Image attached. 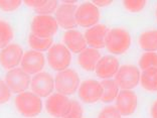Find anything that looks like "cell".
I'll return each mask as SVG.
<instances>
[{
    "label": "cell",
    "instance_id": "83f0119b",
    "mask_svg": "<svg viewBox=\"0 0 157 118\" xmlns=\"http://www.w3.org/2000/svg\"><path fill=\"white\" fill-rule=\"evenodd\" d=\"M22 4L20 0H0V9L6 12L15 11Z\"/></svg>",
    "mask_w": 157,
    "mask_h": 118
},
{
    "label": "cell",
    "instance_id": "7402d4cb",
    "mask_svg": "<svg viewBox=\"0 0 157 118\" xmlns=\"http://www.w3.org/2000/svg\"><path fill=\"white\" fill-rule=\"evenodd\" d=\"M140 83L145 90L157 92V68L143 71L140 76Z\"/></svg>",
    "mask_w": 157,
    "mask_h": 118
},
{
    "label": "cell",
    "instance_id": "836d02e7",
    "mask_svg": "<svg viewBox=\"0 0 157 118\" xmlns=\"http://www.w3.org/2000/svg\"><path fill=\"white\" fill-rule=\"evenodd\" d=\"M156 18H157V9H156Z\"/></svg>",
    "mask_w": 157,
    "mask_h": 118
},
{
    "label": "cell",
    "instance_id": "44dd1931",
    "mask_svg": "<svg viewBox=\"0 0 157 118\" xmlns=\"http://www.w3.org/2000/svg\"><path fill=\"white\" fill-rule=\"evenodd\" d=\"M139 45L145 52L157 51V30H146L139 37Z\"/></svg>",
    "mask_w": 157,
    "mask_h": 118
},
{
    "label": "cell",
    "instance_id": "8992f818",
    "mask_svg": "<svg viewBox=\"0 0 157 118\" xmlns=\"http://www.w3.org/2000/svg\"><path fill=\"white\" fill-rule=\"evenodd\" d=\"M140 70L134 65L120 66L115 75V82L121 90H132L140 83Z\"/></svg>",
    "mask_w": 157,
    "mask_h": 118
},
{
    "label": "cell",
    "instance_id": "5bb4252c",
    "mask_svg": "<svg viewBox=\"0 0 157 118\" xmlns=\"http://www.w3.org/2000/svg\"><path fill=\"white\" fill-rule=\"evenodd\" d=\"M44 65L45 59L44 53L33 49L24 53L20 63L21 69L28 75H36L40 73Z\"/></svg>",
    "mask_w": 157,
    "mask_h": 118
},
{
    "label": "cell",
    "instance_id": "30bf717a",
    "mask_svg": "<svg viewBox=\"0 0 157 118\" xmlns=\"http://www.w3.org/2000/svg\"><path fill=\"white\" fill-rule=\"evenodd\" d=\"M30 89L38 97H48L55 90V78L46 72L38 73L31 79Z\"/></svg>",
    "mask_w": 157,
    "mask_h": 118
},
{
    "label": "cell",
    "instance_id": "ac0fdd59",
    "mask_svg": "<svg viewBox=\"0 0 157 118\" xmlns=\"http://www.w3.org/2000/svg\"><path fill=\"white\" fill-rule=\"evenodd\" d=\"M63 42L71 53H80L87 49V41L84 34L77 30H67L63 34Z\"/></svg>",
    "mask_w": 157,
    "mask_h": 118
},
{
    "label": "cell",
    "instance_id": "9a60e30c",
    "mask_svg": "<svg viewBox=\"0 0 157 118\" xmlns=\"http://www.w3.org/2000/svg\"><path fill=\"white\" fill-rule=\"evenodd\" d=\"M138 98L132 90H121L116 98V108L121 116L132 115L137 109Z\"/></svg>",
    "mask_w": 157,
    "mask_h": 118
},
{
    "label": "cell",
    "instance_id": "484cf974",
    "mask_svg": "<svg viewBox=\"0 0 157 118\" xmlns=\"http://www.w3.org/2000/svg\"><path fill=\"white\" fill-rule=\"evenodd\" d=\"M146 4H147V2L145 0H126L123 2V5L126 10L133 13L142 11L145 8Z\"/></svg>",
    "mask_w": 157,
    "mask_h": 118
},
{
    "label": "cell",
    "instance_id": "9c48e42d",
    "mask_svg": "<svg viewBox=\"0 0 157 118\" xmlns=\"http://www.w3.org/2000/svg\"><path fill=\"white\" fill-rule=\"evenodd\" d=\"M100 20V11L97 6L92 2H86L77 7L76 21L82 27L90 28L97 26Z\"/></svg>",
    "mask_w": 157,
    "mask_h": 118
},
{
    "label": "cell",
    "instance_id": "4fadbf2b",
    "mask_svg": "<svg viewBox=\"0 0 157 118\" xmlns=\"http://www.w3.org/2000/svg\"><path fill=\"white\" fill-rule=\"evenodd\" d=\"M77 7L78 6L76 4H69L66 2H63L62 4L59 5L58 9L55 12V18L59 26L67 30H75L78 26L76 21Z\"/></svg>",
    "mask_w": 157,
    "mask_h": 118
},
{
    "label": "cell",
    "instance_id": "e0dca14e",
    "mask_svg": "<svg viewBox=\"0 0 157 118\" xmlns=\"http://www.w3.org/2000/svg\"><path fill=\"white\" fill-rule=\"evenodd\" d=\"M108 27L104 24H97L86 30L84 37L89 48L100 49L105 48V39L108 33Z\"/></svg>",
    "mask_w": 157,
    "mask_h": 118
},
{
    "label": "cell",
    "instance_id": "e575fe53",
    "mask_svg": "<svg viewBox=\"0 0 157 118\" xmlns=\"http://www.w3.org/2000/svg\"><path fill=\"white\" fill-rule=\"evenodd\" d=\"M0 49H1V48H0Z\"/></svg>",
    "mask_w": 157,
    "mask_h": 118
},
{
    "label": "cell",
    "instance_id": "8fae6325",
    "mask_svg": "<svg viewBox=\"0 0 157 118\" xmlns=\"http://www.w3.org/2000/svg\"><path fill=\"white\" fill-rule=\"evenodd\" d=\"M78 93L82 101L88 104H93L101 100L103 95V86L101 82L90 79L81 83L78 89Z\"/></svg>",
    "mask_w": 157,
    "mask_h": 118
},
{
    "label": "cell",
    "instance_id": "2e32d148",
    "mask_svg": "<svg viewBox=\"0 0 157 118\" xmlns=\"http://www.w3.org/2000/svg\"><path fill=\"white\" fill-rule=\"evenodd\" d=\"M119 68L120 63L117 58L113 56H105L102 57L98 62L95 73L102 80H107V79L115 77Z\"/></svg>",
    "mask_w": 157,
    "mask_h": 118
},
{
    "label": "cell",
    "instance_id": "603a6c76",
    "mask_svg": "<svg viewBox=\"0 0 157 118\" xmlns=\"http://www.w3.org/2000/svg\"><path fill=\"white\" fill-rule=\"evenodd\" d=\"M53 44V38H39L37 37H35L33 33L29 34L28 37V45L31 48V49L36 52H45L48 51L52 48V45Z\"/></svg>",
    "mask_w": 157,
    "mask_h": 118
},
{
    "label": "cell",
    "instance_id": "f546056e",
    "mask_svg": "<svg viewBox=\"0 0 157 118\" xmlns=\"http://www.w3.org/2000/svg\"><path fill=\"white\" fill-rule=\"evenodd\" d=\"M98 118H122L115 106H107L99 113Z\"/></svg>",
    "mask_w": 157,
    "mask_h": 118
},
{
    "label": "cell",
    "instance_id": "d6a6232c",
    "mask_svg": "<svg viewBox=\"0 0 157 118\" xmlns=\"http://www.w3.org/2000/svg\"><path fill=\"white\" fill-rule=\"evenodd\" d=\"M151 116L152 118H157V100L151 106Z\"/></svg>",
    "mask_w": 157,
    "mask_h": 118
},
{
    "label": "cell",
    "instance_id": "1f68e13d",
    "mask_svg": "<svg viewBox=\"0 0 157 118\" xmlns=\"http://www.w3.org/2000/svg\"><path fill=\"white\" fill-rule=\"evenodd\" d=\"M93 4H94L95 6H100V7H104V6H108V5H110V4H112V1L111 0H96V1H93L92 2Z\"/></svg>",
    "mask_w": 157,
    "mask_h": 118
},
{
    "label": "cell",
    "instance_id": "5b68a950",
    "mask_svg": "<svg viewBox=\"0 0 157 118\" xmlns=\"http://www.w3.org/2000/svg\"><path fill=\"white\" fill-rule=\"evenodd\" d=\"M48 62L52 69L56 72L67 70L72 62V53L65 45H52L48 51Z\"/></svg>",
    "mask_w": 157,
    "mask_h": 118
},
{
    "label": "cell",
    "instance_id": "cb8c5ba5",
    "mask_svg": "<svg viewBox=\"0 0 157 118\" xmlns=\"http://www.w3.org/2000/svg\"><path fill=\"white\" fill-rule=\"evenodd\" d=\"M13 35L11 26L4 20H0V48L3 49L8 45L12 41Z\"/></svg>",
    "mask_w": 157,
    "mask_h": 118
},
{
    "label": "cell",
    "instance_id": "ffe728a7",
    "mask_svg": "<svg viewBox=\"0 0 157 118\" xmlns=\"http://www.w3.org/2000/svg\"><path fill=\"white\" fill-rule=\"evenodd\" d=\"M101 84L103 86V95L101 101L104 103H110L116 100L118 94L120 92V88L118 87L117 83L114 79H107L102 80Z\"/></svg>",
    "mask_w": 157,
    "mask_h": 118
},
{
    "label": "cell",
    "instance_id": "f1b7e54d",
    "mask_svg": "<svg viewBox=\"0 0 157 118\" xmlns=\"http://www.w3.org/2000/svg\"><path fill=\"white\" fill-rule=\"evenodd\" d=\"M84 115V110L82 105L78 101H72V106L69 113L67 114L65 117L63 118H83Z\"/></svg>",
    "mask_w": 157,
    "mask_h": 118
},
{
    "label": "cell",
    "instance_id": "4316f807",
    "mask_svg": "<svg viewBox=\"0 0 157 118\" xmlns=\"http://www.w3.org/2000/svg\"><path fill=\"white\" fill-rule=\"evenodd\" d=\"M59 1L56 0H46L44 5L39 9L35 10L37 15H52V13H55L59 7Z\"/></svg>",
    "mask_w": 157,
    "mask_h": 118
},
{
    "label": "cell",
    "instance_id": "7a4b0ae2",
    "mask_svg": "<svg viewBox=\"0 0 157 118\" xmlns=\"http://www.w3.org/2000/svg\"><path fill=\"white\" fill-rule=\"evenodd\" d=\"M131 35L124 28L109 30L105 39V46L113 55H122L130 49Z\"/></svg>",
    "mask_w": 157,
    "mask_h": 118
},
{
    "label": "cell",
    "instance_id": "ba28073f",
    "mask_svg": "<svg viewBox=\"0 0 157 118\" xmlns=\"http://www.w3.org/2000/svg\"><path fill=\"white\" fill-rule=\"evenodd\" d=\"M71 106H72V100L66 95L59 94V93H53L48 97L45 101V108L48 112L55 118H63L69 113Z\"/></svg>",
    "mask_w": 157,
    "mask_h": 118
},
{
    "label": "cell",
    "instance_id": "7c38bea8",
    "mask_svg": "<svg viewBox=\"0 0 157 118\" xmlns=\"http://www.w3.org/2000/svg\"><path fill=\"white\" fill-rule=\"evenodd\" d=\"M23 49L17 44H9L0 51V64L5 70H12L20 65Z\"/></svg>",
    "mask_w": 157,
    "mask_h": 118
},
{
    "label": "cell",
    "instance_id": "52a82bcc",
    "mask_svg": "<svg viewBox=\"0 0 157 118\" xmlns=\"http://www.w3.org/2000/svg\"><path fill=\"white\" fill-rule=\"evenodd\" d=\"M30 75H28L18 67L9 70L4 78V82L8 86L11 93H15V94L25 92L30 87Z\"/></svg>",
    "mask_w": 157,
    "mask_h": 118
},
{
    "label": "cell",
    "instance_id": "3957f363",
    "mask_svg": "<svg viewBox=\"0 0 157 118\" xmlns=\"http://www.w3.org/2000/svg\"><path fill=\"white\" fill-rule=\"evenodd\" d=\"M80 85V76L73 69L60 71L55 78V89L56 92L66 96L75 94Z\"/></svg>",
    "mask_w": 157,
    "mask_h": 118
},
{
    "label": "cell",
    "instance_id": "d4e9b609",
    "mask_svg": "<svg viewBox=\"0 0 157 118\" xmlns=\"http://www.w3.org/2000/svg\"><path fill=\"white\" fill-rule=\"evenodd\" d=\"M139 67L143 71L157 68V53L145 52L139 60Z\"/></svg>",
    "mask_w": 157,
    "mask_h": 118
},
{
    "label": "cell",
    "instance_id": "6da1fadb",
    "mask_svg": "<svg viewBox=\"0 0 157 118\" xmlns=\"http://www.w3.org/2000/svg\"><path fill=\"white\" fill-rule=\"evenodd\" d=\"M14 102H15V106L18 112L26 118L36 117L41 113V98L33 92L25 91L23 93H20L15 97Z\"/></svg>",
    "mask_w": 157,
    "mask_h": 118
},
{
    "label": "cell",
    "instance_id": "277c9868",
    "mask_svg": "<svg viewBox=\"0 0 157 118\" xmlns=\"http://www.w3.org/2000/svg\"><path fill=\"white\" fill-rule=\"evenodd\" d=\"M31 33L39 38H51L58 33L59 24L52 15H36L31 21Z\"/></svg>",
    "mask_w": 157,
    "mask_h": 118
},
{
    "label": "cell",
    "instance_id": "4dcf8cb0",
    "mask_svg": "<svg viewBox=\"0 0 157 118\" xmlns=\"http://www.w3.org/2000/svg\"><path fill=\"white\" fill-rule=\"evenodd\" d=\"M11 91L6 85L4 81L0 80V104H4L8 102L9 99L11 98Z\"/></svg>",
    "mask_w": 157,
    "mask_h": 118
},
{
    "label": "cell",
    "instance_id": "d6986e66",
    "mask_svg": "<svg viewBox=\"0 0 157 118\" xmlns=\"http://www.w3.org/2000/svg\"><path fill=\"white\" fill-rule=\"evenodd\" d=\"M101 58L102 56L99 49L87 48L82 53H78V63L84 70L88 71V72H92V71H95L97 64Z\"/></svg>",
    "mask_w": 157,
    "mask_h": 118
}]
</instances>
